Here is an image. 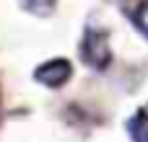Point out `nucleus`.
Wrapping results in <instances>:
<instances>
[{
	"label": "nucleus",
	"mask_w": 148,
	"mask_h": 142,
	"mask_svg": "<svg viewBox=\"0 0 148 142\" xmlns=\"http://www.w3.org/2000/svg\"><path fill=\"white\" fill-rule=\"evenodd\" d=\"M81 57L94 70H104L109 65V60H112V49H109L107 34L96 31V28H86V34L81 39Z\"/></svg>",
	"instance_id": "obj_1"
},
{
	"label": "nucleus",
	"mask_w": 148,
	"mask_h": 142,
	"mask_svg": "<svg viewBox=\"0 0 148 142\" xmlns=\"http://www.w3.org/2000/svg\"><path fill=\"white\" fill-rule=\"evenodd\" d=\"M70 75H73V65H70L68 60H62V57L39 65L36 72H34V78H36L42 85H47V88H60V85H65V83L70 80Z\"/></svg>",
	"instance_id": "obj_2"
},
{
	"label": "nucleus",
	"mask_w": 148,
	"mask_h": 142,
	"mask_svg": "<svg viewBox=\"0 0 148 142\" xmlns=\"http://www.w3.org/2000/svg\"><path fill=\"white\" fill-rule=\"evenodd\" d=\"M21 8H23V10H29L31 16L44 18V16H52V13H55L57 0H21Z\"/></svg>",
	"instance_id": "obj_5"
},
{
	"label": "nucleus",
	"mask_w": 148,
	"mask_h": 142,
	"mask_svg": "<svg viewBox=\"0 0 148 142\" xmlns=\"http://www.w3.org/2000/svg\"><path fill=\"white\" fill-rule=\"evenodd\" d=\"M122 8H125L127 18L133 21V26L148 39V0H127V3H122Z\"/></svg>",
	"instance_id": "obj_3"
},
{
	"label": "nucleus",
	"mask_w": 148,
	"mask_h": 142,
	"mask_svg": "<svg viewBox=\"0 0 148 142\" xmlns=\"http://www.w3.org/2000/svg\"><path fill=\"white\" fill-rule=\"evenodd\" d=\"M127 132H130L133 142H148V114L146 111L135 114V116L127 122Z\"/></svg>",
	"instance_id": "obj_4"
}]
</instances>
